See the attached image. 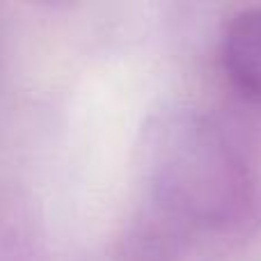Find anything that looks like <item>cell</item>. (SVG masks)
Listing matches in <instances>:
<instances>
[{"instance_id":"cell-1","label":"cell","mask_w":261,"mask_h":261,"mask_svg":"<svg viewBox=\"0 0 261 261\" xmlns=\"http://www.w3.org/2000/svg\"><path fill=\"white\" fill-rule=\"evenodd\" d=\"M142 170L153 208L179 227L229 229L254 204L248 163L225 130L193 108H170L149 119Z\"/></svg>"},{"instance_id":"cell-2","label":"cell","mask_w":261,"mask_h":261,"mask_svg":"<svg viewBox=\"0 0 261 261\" xmlns=\"http://www.w3.org/2000/svg\"><path fill=\"white\" fill-rule=\"evenodd\" d=\"M220 60L229 81L261 101V7L236 12L220 37Z\"/></svg>"},{"instance_id":"cell-3","label":"cell","mask_w":261,"mask_h":261,"mask_svg":"<svg viewBox=\"0 0 261 261\" xmlns=\"http://www.w3.org/2000/svg\"><path fill=\"white\" fill-rule=\"evenodd\" d=\"M0 261H41L30 211L7 190H0Z\"/></svg>"}]
</instances>
